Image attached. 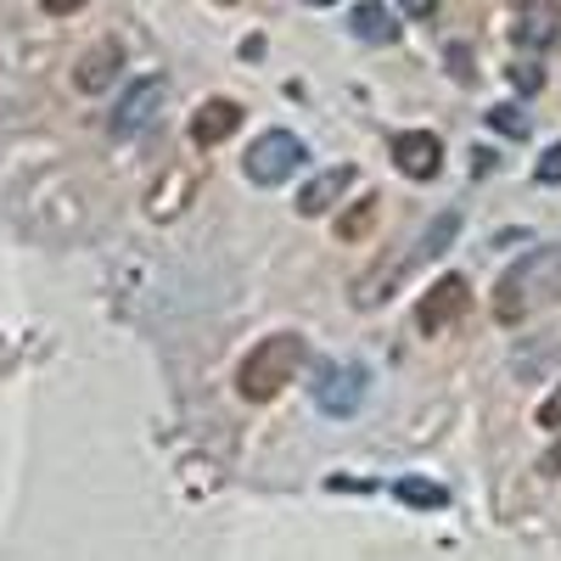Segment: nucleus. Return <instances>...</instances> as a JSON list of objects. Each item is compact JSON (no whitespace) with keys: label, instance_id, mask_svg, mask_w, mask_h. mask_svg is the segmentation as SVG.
<instances>
[{"label":"nucleus","instance_id":"f257e3e1","mask_svg":"<svg viewBox=\"0 0 561 561\" xmlns=\"http://www.w3.org/2000/svg\"><path fill=\"white\" fill-rule=\"evenodd\" d=\"M561 298V248H534L494 280V320L523 325L528 314L550 309Z\"/></svg>","mask_w":561,"mask_h":561},{"label":"nucleus","instance_id":"f03ea898","mask_svg":"<svg viewBox=\"0 0 561 561\" xmlns=\"http://www.w3.org/2000/svg\"><path fill=\"white\" fill-rule=\"evenodd\" d=\"M309 359V343L298 332H270L264 343H253V354L237 365V388L253 404H270L287 382H298V370Z\"/></svg>","mask_w":561,"mask_h":561},{"label":"nucleus","instance_id":"7ed1b4c3","mask_svg":"<svg viewBox=\"0 0 561 561\" xmlns=\"http://www.w3.org/2000/svg\"><path fill=\"white\" fill-rule=\"evenodd\" d=\"M365 382H370V370L359 359H320L314 365V382H309V399L320 415H354L365 404Z\"/></svg>","mask_w":561,"mask_h":561},{"label":"nucleus","instance_id":"20e7f679","mask_svg":"<svg viewBox=\"0 0 561 561\" xmlns=\"http://www.w3.org/2000/svg\"><path fill=\"white\" fill-rule=\"evenodd\" d=\"M304 163H309V147H304L293 129H264L253 147H248V158H242V174L253 185H287Z\"/></svg>","mask_w":561,"mask_h":561},{"label":"nucleus","instance_id":"39448f33","mask_svg":"<svg viewBox=\"0 0 561 561\" xmlns=\"http://www.w3.org/2000/svg\"><path fill=\"white\" fill-rule=\"evenodd\" d=\"M163 96H169V79L163 73H147V79H135L124 96H118V107H113V118H107V129L118 135V140H129V135H140L158 113H163Z\"/></svg>","mask_w":561,"mask_h":561},{"label":"nucleus","instance_id":"423d86ee","mask_svg":"<svg viewBox=\"0 0 561 561\" xmlns=\"http://www.w3.org/2000/svg\"><path fill=\"white\" fill-rule=\"evenodd\" d=\"M466 304H472L466 275H444V280H433V293L415 304V325H421L427 337H438V332H449V325L466 314Z\"/></svg>","mask_w":561,"mask_h":561},{"label":"nucleus","instance_id":"0eeeda50","mask_svg":"<svg viewBox=\"0 0 561 561\" xmlns=\"http://www.w3.org/2000/svg\"><path fill=\"white\" fill-rule=\"evenodd\" d=\"M393 163L404 180H433L444 169V140L433 129H399L393 135Z\"/></svg>","mask_w":561,"mask_h":561},{"label":"nucleus","instance_id":"6e6552de","mask_svg":"<svg viewBox=\"0 0 561 561\" xmlns=\"http://www.w3.org/2000/svg\"><path fill=\"white\" fill-rule=\"evenodd\" d=\"M511 39H517L523 51H550L561 39V7L556 0H523L517 23H511Z\"/></svg>","mask_w":561,"mask_h":561},{"label":"nucleus","instance_id":"1a4fd4ad","mask_svg":"<svg viewBox=\"0 0 561 561\" xmlns=\"http://www.w3.org/2000/svg\"><path fill=\"white\" fill-rule=\"evenodd\" d=\"M118 68H124L118 39H102V45H90V51L79 57V68H73V84L84 90V96H102L107 84H118Z\"/></svg>","mask_w":561,"mask_h":561},{"label":"nucleus","instance_id":"9d476101","mask_svg":"<svg viewBox=\"0 0 561 561\" xmlns=\"http://www.w3.org/2000/svg\"><path fill=\"white\" fill-rule=\"evenodd\" d=\"M354 185V169L348 163H337V169H320L304 192H298V214L304 219H320V214H332L337 203H343V192Z\"/></svg>","mask_w":561,"mask_h":561},{"label":"nucleus","instance_id":"9b49d317","mask_svg":"<svg viewBox=\"0 0 561 561\" xmlns=\"http://www.w3.org/2000/svg\"><path fill=\"white\" fill-rule=\"evenodd\" d=\"M237 129H242V107L230 96H214V102H203L192 113V140L197 147H219V140H230Z\"/></svg>","mask_w":561,"mask_h":561},{"label":"nucleus","instance_id":"f8f14e48","mask_svg":"<svg viewBox=\"0 0 561 561\" xmlns=\"http://www.w3.org/2000/svg\"><path fill=\"white\" fill-rule=\"evenodd\" d=\"M348 28L365 45H393V34H399V23H393V12L382 7V0H359V7L348 12Z\"/></svg>","mask_w":561,"mask_h":561},{"label":"nucleus","instance_id":"ddd939ff","mask_svg":"<svg viewBox=\"0 0 561 561\" xmlns=\"http://www.w3.org/2000/svg\"><path fill=\"white\" fill-rule=\"evenodd\" d=\"M393 494H399L404 505H415V511H444V505H449V494H444L438 483H427V478H399Z\"/></svg>","mask_w":561,"mask_h":561},{"label":"nucleus","instance_id":"4468645a","mask_svg":"<svg viewBox=\"0 0 561 561\" xmlns=\"http://www.w3.org/2000/svg\"><path fill=\"white\" fill-rule=\"evenodd\" d=\"M460 237V214L455 208H444L433 225H427V237H421V259H438V253H449V242Z\"/></svg>","mask_w":561,"mask_h":561},{"label":"nucleus","instance_id":"2eb2a0df","mask_svg":"<svg viewBox=\"0 0 561 561\" xmlns=\"http://www.w3.org/2000/svg\"><path fill=\"white\" fill-rule=\"evenodd\" d=\"M370 219H377V197H365V203H359V208H354V214L337 225V237H343V242H359L365 230H370Z\"/></svg>","mask_w":561,"mask_h":561},{"label":"nucleus","instance_id":"dca6fc26","mask_svg":"<svg viewBox=\"0 0 561 561\" xmlns=\"http://www.w3.org/2000/svg\"><path fill=\"white\" fill-rule=\"evenodd\" d=\"M489 124H494L500 135H511V140H523V135H528V118H523L517 107H511V102H500V107H489Z\"/></svg>","mask_w":561,"mask_h":561},{"label":"nucleus","instance_id":"f3484780","mask_svg":"<svg viewBox=\"0 0 561 561\" xmlns=\"http://www.w3.org/2000/svg\"><path fill=\"white\" fill-rule=\"evenodd\" d=\"M534 174H539V185H561V140L539 158V169H534Z\"/></svg>","mask_w":561,"mask_h":561},{"label":"nucleus","instance_id":"a211bd4d","mask_svg":"<svg viewBox=\"0 0 561 561\" xmlns=\"http://www.w3.org/2000/svg\"><path fill=\"white\" fill-rule=\"evenodd\" d=\"M511 84H517V90H523V96H534V90L545 84V73H539L534 62H517V68H511Z\"/></svg>","mask_w":561,"mask_h":561},{"label":"nucleus","instance_id":"6ab92c4d","mask_svg":"<svg viewBox=\"0 0 561 561\" xmlns=\"http://www.w3.org/2000/svg\"><path fill=\"white\" fill-rule=\"evenodd\" d=\"M539 427H545V433H561V388L539 404Z\"/></svg>","mask_w":561,"mask_h":561},{"label":"nucleus","instance_id":"aec40b11","mask_svg":"<svg viewBox=\"0 0 561 561\" xmlns=\"http://www.w3.org/2000/svg\"><path fill=\"white\" fill-rule=\"evenodd\" d=\"M449 68H455L460 84H472V51H466V45H449Z\"/></svg>","mask_w":561,"mask_h":561},{"label":"nucleus","instance_id":"412c9836","mask_svg":"<svg viewBox=\"0 0 561 561\" xmlns=\"http://www.w3.org/2000/svg\"><path fill=\"white\" fill-rule=\"evenodd\" d=\"M399 12L415 18V23H427V18H438V0H399Z\"/></svg>","mask_w":561,"mask_h":561},{"label":"nucleus","instance_id":"4be33fe9","mask_svg":"<svg viewBox=\"0 0 561 561\" xmlns=\"http://www.w3.org/2000/svg\"><path fill=\"white\" fill-rule=\"evenodd\" d=\"M39 7L51 12V18H68V12H79V7H84V0H39Z\"/></svg>","mask_w":561,"mask_h":561}]
</instances>
